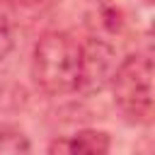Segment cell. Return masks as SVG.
<instances>
[{
    "instance_id": "6da1fadb",
    "label": "cell",
    "mask_w": 155,
    "mask_h": 155,
    "mask_svg": "<svg viewBox=\"0 0 155 155\" xmlns=\"http://www.w3.org/2000/svg\"><path fill=\"white\" fill-rule=\"evenodd\" d=\"M82 46L65 31H46L31 58V78L46 94H65L78 90Z\"/></svg>"
},
{
    "instance_id": "7a4b0ae2",
    "label": "cell",
    "mask_w": 155,
    "mask_h": 155,
    "mask_svg": "<svg viewBox=\"0 0 155 155\" xmlns=\"http://www.w3.org/2000/svg\"><path fill=\"white\" fill-rule=\"evenodd\" d=\"M114 102L133 124H148L153 116V61L148 53H133L116 65L111 78Z\"/></svg>"
},
{
    "instance_id": "3957f363",
    "label": "cell",
    "mask_w": 155,
    "mask_h": 155,
    "mask_svg": "<svg viewBox=\"0 0 155 155\" xmlns=\"http://www.w3.org/2000/svg\"><path fill=\"white\" fill-rule=\"evenodd\" d=\"M116 51L114 46L102 39V36H92L85 46H82V58H80V78H78V92L82 94H94L102 92L114 73H116Z\"/></svg>"
},
{
    "instance_id": "277c9868",
    "label": "cell",
    "mask_w": 155,
    "mask_h": 155,
    "mask_svg": "<svg viewBox=\"0 0 155 155\" xmlns=\"http://www.w3.org/2000/svg\"><path fill=\"white\" fill-rule=\"evenodd\" d=\"M109 136L104 131H80L70 138H56L48 145V155H107Z\"/></svg>"
},
{
    "instance_id": "5b68a950",
    "label": "cell",
    "mask_w": 155,
    "mask_h": 155,
    "mask_svg": "<svg viewBox=\"0 0 155 155\" xmlns=\"http://www.w3.org/2000/svg\"><path fill=\"white\" fill-rule=\"evenodd\" d=\"M15 31H17L15 10L10 2L0 0V61L15 48Z\"/></svg>"
},
{
    "instance_id": "8992f818",
    "label": "cell",
    "mask_w": 155,
    "mask_h": 155,
    "mask_svg": "<svg viewBox=\"0 0 155 155\" xmlns=\"http://www.w3.org/2000/svg\"><path fill=\"white\" fill-rule=\"evenodd\" d=\"M0 155H31L29 138L17 128H0Z\"/></svg>"
},
{
    "instance_id": "52a82bcc",
    "label": "cell",
    "mask_w": 155,
    "mask_h": 155,
    "mask_svg": "<svg viewBox=\"0 0 155 155\" xmlns=\"http://www.w3.org/2000/svg\"><path fill=\"white\" fill-rule=\"evenodd\" d=\"M51 2H56V0H10V5H15V7H46Z\"/></svg>"
},
{
    "instance_id": "ba28073f",
    "label": "cell",
    "mask_w": 155,
    "mask_h": 155,
    "mask_svg": "<svg viewBox=\"0 0 155 155\" xmlns=\"http://www.w3.org/2000/svg\"><path fill=\"white\" fill-rule=\"evenodd\" d=\"M143 2H148V5H150V2H153V0H143Z\"/></svg>"
}]
</instances>
